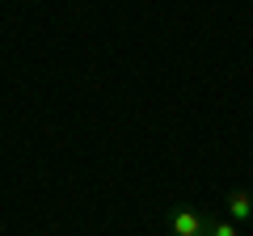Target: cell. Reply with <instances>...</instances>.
Returning <instances> with one entry per match:
<instances>
[{"mask_svg": "<svg viewBox=\"0 0 253 236\" xmlns=\"http://www.w3.org/2000/svg\"><path fill=\"white\" fill-rule=\"evenodd\" d=\"M165 224H169L173 236H207V215H199V211H190V207H169L165 211Z\"/></svg>", "mask_w": 253, "mask_h": 236, "instance_id": "cell-1", "label": "cell"}, {"mask_svg": "<svg viewBox=\"0 0 253 236\" xmlns=\"http://www.w3.org/2000/svg\"><path fill=\"white\" fill-rule=\"evenodd\" d=\"M224 211H228V219H236V224L253 219V194H249V190H228Z\"/></svg>", "mask_w": 253, "mask_h": 236, "instance_id": "cell-2", "label": "cell"}, {"mask_svg": "<svg viewBox=\"0 0 253 236\" xmlns=\"http://www.w3.org/2000/svg\"><path fill=\"white\" fill-rule=\"evenodd\" d=\"M207 236H241V224H236V219H211L207 224Z\"/></svg>", "mask_w": 253, "mask_h": 236, "instance_id": "cell-3", "label": "cell"}, {"mask_svg": "<svg viewBox=\"0 0 253 236\" xmlns=\"http://www.w3.org/2000/svg\"><path fill=\"white\" fill-rule=\"evenodd\" d=\"M169 236H173V232H169Z\"/></svg>", "mask_w": 253, "mask_h": 236, "instance_id": "cell-4", "label": "cell"}]
</instances>
